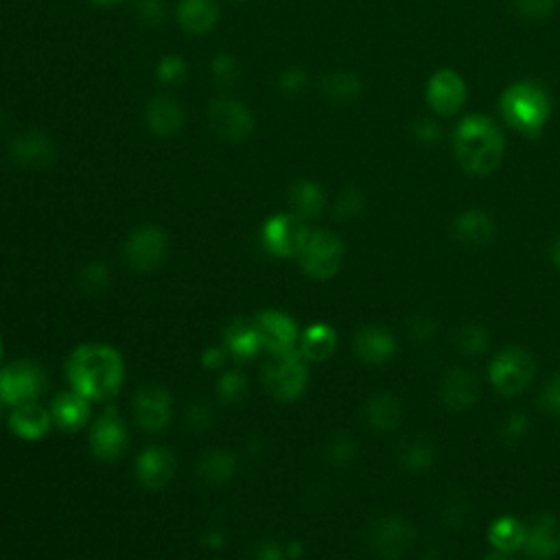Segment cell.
<instances>
[{
    "mask_svg": "<svg viewBox=\"0 0 560 560\" xmlns=\"http://www.w3.org/2000/svg\"><path fill=\"white\" fill-rule=\"evenodd\" d=\"M254 324H256V331H259L263 350H267L270 355L289 353V350L298 348L300 331L296 320L291 318L289 313L278 309H267L256 315Z\"/></svg>",
    "mask_w": 560,
    "mask_h": 560,
    "instance_id": "14",
    "label": "cell"
},
{
    "mask_svg": "<svg viewBox=\"0 0 560 560\" xmlns=\"http://www.w3.org/2000/svg\"><path fill=\"white\" fill-rule=\"evenodd\" d=\"M224 348L228 357H232L239 364L254 359L263 350L259 331H256L254 320L235 318L226 324L224 329Z\"/></svg>",
    "mask_w": 560,
    "mask_h": 560,
    "instance_id": "22",
    "label": "cell"
},
{
    "mask_svg": "<svg viewBox=\"0 0 560 560\" xmlns=\"http://www.w3.org/2000/svg\"><path fill=\"white\" fill-rule=\"evenodd\" d=\"M307 73L302 68H287L283 70V75L278 77V88L280 92H285V95H298L302 92V88L307 86Z\"/></svg>",
    "mask_w": 560,
    "mask_h": 560,
    "instance_id": "45",
    "label": "cell"
},
{
    "mask_svg": "<svg viewBox=\"0 0 560 560\" xmlns=\"http://www.w3.org/2000/svg\"><path fill=\"white\" fill-rule=\"evenodd\" d=\"M471 515V504L464 497H449L447 501H442L438 519L442 525L447 528H460V525L466 523Z\"/></svg>",
    "mask_w": 560,
    "mask_h": 560,
    "instance_id": "38",
    "label": "cell"
},
{
    "mask_svg": "<svg viewBox=\"0 0 560 560\" xmlns=\"http://www.w3.org/2000/svg\"><path fill=\"white\" fill-rule=\"evenodd\" d=\"M210 130L226 143H243L254 132V116L237 99H215L208 108Z\"/></svg>",
    "mask_w": 560,
    "mask_h": 560,
    "instance_id": "13",
    "label": "cell"
},
{
    "mask_svg": "<svg viewBox=\"0 0 560 560\" xmlns=\"http://www.w3.org/2000/svg\"><path fill=\"white\" fill-rule=\"evenodd\" d=\"M145 119H147L149 130L156 136L169 138L182 130L186 114L182 110L180 101H175L173 97H167V95H160L149 101Z\"/></svg>",
    "mask_w": 560,
    "mask_h": 560,
    "instance_id": "25",
    "label": "cell"
},
{
    "mask_svg": "<svg viewBox=\"0 0 560 560\" xmlns=\"http://www.w3.org/2000/svg\"><path fill=\"white\" fill-rule=\"evenodd\" d=\"M504 121L523 136H539L552 114V101L547 90L534 81H517L506 88L499 101Z\"/></svg>",
    "mask_w": 560,
    "mask_h": 560,
    "instance_id": "3",
    "label": "cell"
},
{
    "mask_svg": "<svg viewBox=\"0 0 560 560\" xmlns=\"http://www.w3.org/2000/svg\"><path fill=\"white\" fill-rule=\"evenodd\" d=\"M252 560H289L287 545H280L272 539L259 541L252 550Z\"/></svg>",
    "mask_w": 560,
    "mask_h": 560,
    "instance_id": "47",
    "label": "cell"
},
{
    "mask_svg": "<svg viewBox=\"0 0 560 560\" xmlns=\"http://www.w3.org/2000/svg\"><path fill=\"white\" fill-rule=\"evenodd\" d=\"M70 390L90 403H103L119 394L125 381V364L116 348L108 344H81L66 359Z\"/></svg>",
    "mask_w": 560,
    "mask_h": 560,
    "instance_id": "1",
    "label": "cell"
},
{
    "mask_svg": "<svg viewBox=\"0 0 560 560\" xmlns=\"http://www.w3.org/2000/svg\"><path fill=\"white\" fill-rule=\"evenodd\" d=\"M210 73H213V79L219 86H230L239 79V64L232 55L219 53L210 64Z\"/></svg>",
    "mask_w": 560,
    "mask_h": 560,
    "instance_id": "41",
    "label": "cell"
},
{
    "mask_svg": "<svg viewBox=\"0 0 560 560\" xmlns=\"http://www.w3.org/2000/svg\"><path fill=\"white\" fill-rule=\"evenodd\" d=\"M77 283H79L81 294H86V296L103 294V291L108 289L112 283V272H110L108 263L90 261L88 265L81 267Z\"/></svg>",
    "mask_w": 560,
    "mask_h": 560,
    "instance_id": "34",
    "label": "cell"
},
{
    "mask_svg": "<svg viewBox=\"0 0 560 560\" xmlns=\"http://www.w3.org/2000/svg\"><path fill=\"white\" fill-rule=\"evenodd\" d=\"M324 191L320 184H315L313 180H298L291 184L289 189V204L294 208V215L300 219H315L322 215L324 210Z\"/></svg>",
    "mask_w": 560,
    "mask_h": 560,
    "instance_id": "30",
    "label": "cell"
},
{
    "mask_svg": "<svg viewBox=\"0 0 560 560\" xmlns=\"http://www.w3.org/2000/svg\"><path fill=\"white\" fill-rule=\"evenodd\" d=\"M169 252V239L158 226H138L130 232L123 245V259L127 267L138 274H149L165 263Z\"/></svg>",
    "mask_w": 560,
    "mask_h": 560,
    "instance_id": "7",
    "label": "cell"
},
{
    "mask_svg": "<svg viewBox=\"0 0 560 560\" xmlns=\"http://www.w3.org/2000/svg\"><path fill=\"white\" fill-rule=\"evenodd\" d=\"M407 331H410V337L414 342L425 344L429 340H434L438 326L434 320L429 318V315H414L410 324H407Z\"/></svg>",
    "mask_w": 560,
    "mask_h": 560,
    "instance_id": "44",
    "label": "cell"
},
{
    "mask_svg": "<svg viewBox=\"0 0 560 560\" xmlns=\"http://www.w3.org/2000/svg\"><path fill=\"white\" fill-rule=\"evenodd\" d=\"M488 372L497 392L515 396L530 385L534 377V361L523 348H506L493 359Z\"/></svg>",
    "mask_w": 560,
    "mask_h": 560,
    "instance_id": "10",
    "label": "cell"
},
{
    "mask_svg": "<svg viewBox=\"0 0 560 560\" xmlns=\"http://www.w3.org/2000/svg\"><path fill=\"white\" fill-rule=\"evenodd\" d=\"M226 357H228V353L224 346H208L202 353V366L210 372H215L219 368H224Z\"/></svg>",
    "mask_w": 560,
    "mask_h": 560,
    "instance_id": "50",
    "label": "cell"
},
{
    "mask_svg": "<svg viewBox=\"0 0 560 560\" xmlns=\"http://www.w3.org/2000/svg\"><path fill=\"white\" fill-rule=\"evenodd\" d=\"M302 272L315 280H329L344 265V243L331 230H311L298 254Z\"/></svg>",
    "mask_w": 560,
    "mask_h": 560,
    "instance_id": "6",
    "label": "cell"
},
{
    "mask_svg": "<svg viewBox=\"0 0 560 560\" xmlns=\"http://www.w3.org/2000/svg\"><path fill=\"white\" fill-rule=\"evenodd\" d=\"M436 460V445L425 436H412L410 440L401 442L399 462L407 471H427Z\"/></svg>",
    "mask_w": 560,
    "mask_h": 560,
    "instance_id": "33",
    "label": "cell"
},
{
    "mask_svg": "<svg viewBox=\"0 0 560 560\" xmlns=\"http://www.w3.org/2000/svg\"><path fill=\"white\" fill-rule=\"evenodd\" d=\"M92 403L84 396L77 394L75 390H66L60 392L51 401V418H53V425L57 429H62L64 434H77L84 427L90 425V418H92Z\"/></svg>",
    "mask_w": 560,
    "mask_h": 560,
    "instance_id": "18",
    "label": "cell"
},
{
    "mask_svg": "<svg viewBox=\"0 0 560 560\" xmlns=\"http://www.w3.org/2000/svg\"><path fill=\"white\" fill-rule=\"evenodd\" d=\"M364 416L372 429L394 431L403 420V405L392 392H377L368 399Z\"/></svg>",
    "mask_w": 560,
    "mask_h": 560,
    "instance_id": "28",
    "label": "cell"
},
{
    "mask_svg": "<svg viewBox=\"0 0 560 560\" xmlns=\"http://www.w3.org/2000/svg\"><path fill=\"white\" fill-rule=\"evenodd\" d=\"M427 103L440 116H453L455 112H460L466 103L464 79L451 68L438 70L427 84Z\"/></svg>",
    "mask_w": 560,
    "mask_h": 560,
    "instance_id": "15",
    "label": "cell"
},
{
    "mask_svg": "<svg viewBox=\"0 0 560 560\" xmlns=\"http://www.w3.org/2000/svg\"><path fill=\"white\" fill-rule=\"evenodd\" d=\"M46 390V372L38 361L16 359L0 368V401L7 407L35 403Z\"/></svg>",
    "mask_w": 560,
    "mask_h": 560,
    "instance_id": "5",
    "label": "cell"
},
{
    "mask_svg": "<svg viewBox=\"0 0 560 560\" xmlns=\"http://www.w3.org/2000/svg\"><path fill=\"white\" fill-rule=\"evenodd\" d=\"M305 219L294 213H278L270 217L261 228V245L267 254L276 259H298V254L309 237Z\"/></svg>",
    "mask_w": 560,
    "mask_h": 560,
    "instance_id": "8",
    "label": "cell"
},
{
    "mask_svg": "<svg viewBox=\"0 0 560 560\" xmlns=\"http://www.w3.org/2000/svg\"><path fill=\"white\" fill-rule=\"evenodd\" d=\"M132 407L136 423L149 431V434L165 431L173 418V396L165 385L158 383L140 385L134 394Z\"/></svg>",
    "mask_w": 560,
    "mask_h": 560,
    "instance_id": "12",
    "label": "cell"
},
{
    "mask_svg": "<svg viewBox=\"0 0 560 560\" xmlns=\"http://www.w3.org/2000/svg\"><path fill=\"white\" fill-rule=\"evenodd\" d=\"M528 425H530L528 416L521 414V412H512L504 420V427H501V429H504V436L508 440H519V438H523L525 434H528Z\"/></svg>",
    "mask_w": 560,
    "mask_h": 560,
    "instance_id": "49",
    "label": "cell"
},
{
    "mask_svg": "<svg viewBox=\"0 0 560 560\" xmlns=\"http://www.w3.org/2000/svg\"><path fill=\"white\" fill-rule=\"evenodd\" d=\"M455 158L471 175L493 173L506 151V140L499 127L484 114H471L453 132Z\"/></svg>",
    "mask_w": 560,
    "mask_h": 560,
    "instance_id": "2",
    "label": "cell"
},
{
    "mask_svg": "<svg viewBox=\"0 0 560 560\" xmlns=\"http://www.w3.org/2000/svg\"><path fill=\"white\" fill-rule=\"evenodd\" d=\"M175 16L186 33L206 35L217 27L219 5L215 0H180Z\"/></svg>",
    "mask_w": 560,
    "mask_h": 560,
    "instance_id": "26",
    "label": "cell"
},
{
    "mask_svg": "<svg viewBox=\"0 0 560 560\" xmlns=\"http://www.w3.org/2000/svg\"><path fill=\"white\" fill-rule=\"evenodd\" d=\"M3 123H5V114H3V110H0V127H3Z\"/></svg>",
    "mask_w": 560,
    "mask_h": 560,
    "instance_id": "56",
    "label": "cell"
},
{
    "mask_svg": "<svg viewBox=\"0 0 560 560\" xmlns=\"http://www.w3.org/2000/svg\"><path fill=\"white\" fill-rule=\"evenodd\" d=\"M552 261H554V265L560 270V237H558V239L554 241V245H552Z\"/></svg>",
    "mask_w": 560,
    "mask_h": 560,
    "instance_id": "54",
    "label": "cell"
},
{
    "mask_svg": "<svg viewBox=\"0 0 560 560\" xmlns=\"http://www.w3.org/2000/svg\"><path fill=\"white\" fill-rule=\"evenodd\" d=\"M488 541L493 543L495 550L501 552H519L525 543V525L515 517H499L493 521L488 530Z\"/></svg>",
    "mask_w": 560,
    "mask_h": 560,
    "instance_id": "32",
    "label": "cell"
},
{
    "mask_svg": "<svg viewBox=\"0 0 560 560\" xmlns=\"http://www.w3.org/2000/svg\"><path fill=\"white\" fill-rule=\"evenodd\" d=\"M136 9L138 18L149 27H156L165 20V3H162V0H140Z\"/></svg>",
    "mask_w": 560,
    "mask_h": 560,
    "instance_id": "48",
    "label": "cell"
},
{
    "mask_svg": "<svg viewBox=\"0 0 560 560\" xmlns=\"http://www.w3.org/2000/svg\"><path fill=\"white\" fill-rule=\"evenodd\" d=\"M455 239L469 248H484L495 237V221L480 208L466 210L455 219Z\"/></svg>",
    "mask_w": 560,
    "mask_h": 560,
    "instance_id": "27",
    "label": "cell"
},
{
    "mask_svg": "<svg viewBox=\"0 0 560 560\" xmlns=\"http://www.w3.org/2000/svg\"><path fill=\"white\" fill-rule=\"evenodd\" d=\"M138 484L147 490H162L175 475V455L167 447H147L138 453L134 464Z\"/></svg>",
    "mask_w": 560,
    "mask_h": 560,
    "instance_id": "16",
    "label": "cell"
},
{
    "mask_svg": "<svg viewBox=\"0 0 560 560\" xmlns=\"http://www.w3.org/2000/svg\"><path fill=\"white\" fill-rule=\"evenodd\" d=\"M366 541L372 552L381 558H401L414 543V528L403 517H379L368 525Z\"/></svg>",
    "mask_w": 560,
    "mask_h": 560,
    "instance_id": "11",
    "label": "cell"
},
{
    "mask_svg": "<svg viewBox=\"0 0 560 560\" xmlns=\"http://www.w3.org/2000/svg\"><path fill=\"white\" fill-rule=\"evenodd\" d=\"M215 390L219 394L221 403L226 405H239L248 399L250 392V381L243 375L241 370H226L224 375L217 379Z\"/></svg>",
    "mask_w": 560,
    "mask_h": 560,
    "instance_id": "35",
    "label": "cell"
},
{
    "mask_svg": "<svg viewBox=\"0 0 560 560\" xmlns=\"http://www.w3.org/2000/svg\"><path fill=\"white\" fill-rule=\"evenodd\" d=\"M361 90H364V86H361L359 77L346 73V70H335V73H329L322 79V95L335 105H348L357 101Z\"/></svg>",
    "mask_w": 560,
    "mask_h": 560,
    "instance_id": "31",
    "label": "cell"
},
{
    "mask_svg": "<svg viewBox=\"0 0 560 560\" xmlns=\"http://www.w3.org/2000/svg\"><path fill=\"white\" fill-rule=\"evenodd\" d=\"M9 158L18 167L25 169H44L51 167L57 158V147L53 138L44 132H25L18 134L9 145Z\"/></svg>",
    "mask_w": 560,
    "mask_h": 560,
    "instance_id": "17",
    "label": "cell"
},
{
    "mask_svg": "<svg viewBox=\"0 0 560 560\" xmlns=\"http://www.w3.org/2000/svg\"><path fill=\"white\" fill-rule=\"evenodd\" d=\"M337 348V333L329 324L315 322L307 331L300 333L298 353L307 361H326Z\"/></svg>",
    "mask_w": 560,
    "mask_h": 560,
    "instance_id": "29",
    "label": "cell"
},
{
    "mask_svg": "<svg viewBox=\"0 0 560 560\" xmlns=\"http://www.w3.org/2000/svg\"><path fill=\"white\" fill-rule=\"evenodd\" d=\"M184 420L191 431H197V434H200V431H208L210 427H213L215 414L206 403H193V405H189V410H186Z\"/></svg>",
    "mask_w": 560,
    "mask_h": 560,
    "instance_id": "43",
    "label": "cell"
},
{
    "mask_svg": "<svg viewBox=\"0 0 560 560\" xmlns=\"http://www.w3.org/2000/svg\"><path fill=\"white\" fill-rule=\"evenodd\" d=\"M414 138L420 140L423 145L436 143V140L440 138V127L434 121H418L414 125Z\"/></svg>",
    "mask_w": 560,
    "mask_h": 560,
    "instance_id": "51",
    "label": "cell"
},
{
    "mask_svg": "<svg viewBox=\"0 0 560 560\" xmlns=\"http://www.w3.org/2000/svg\"><path fill=\"white\" fill-rule=\"evenodd\" d=\"M309 361L296 350L289 353L270 355L263 364L261 381L265 390L280 403H294L307 390L309 383Z\"/></svg>",
    "mask_w": 560,
    "mask_h": 560,
    "instance_id": "4",
    "label": "cell"
},
{
    "mask_svg": "<svg viewBox=\"0 0 560 560\" xmlns=\"http://www.w3.org/2000/svg\"><path fill=\"white\" fill-rule=\"evenodd\" d=\"M484 560H515V554L512 552H501V550H493L490 554H486Z\"/></svg>",
    "mask_w": 560,
    "mask_h": 560,
    "instance_id": "53",
    "label": "cell"
},
{
    "mask_svg": "<svg viewBox=\"0 0 560 560\" xmlns=\"http://www.w3.org/2000/svg\"><path fill=\"white\" fill-rule=\"evenodd\" d=\"M0 359H3V342H0Z\"/></svg>",
    "mask_w": 560,
    "mask_h": 560,
    "instance_id": "58",
    "label": "cell"
},
{
    "mask_svg": "<svg viewBox=\"0 0 560 560\" xmlns=\"http://www.w3.org/2000/svg\"><path fill=\"white\" fill-rule=\"evenodd\" d=\"M287 556H289V560L300 558V556H302V543H300V541H291V543L287 545Z\"/></svg>",
    "mask_w": 560,
    "mask_h": 560,
    "instance_id": "52",
    "label": "cell"
},
{
    "mask_svg": "<svg viewBox=\"0 0 560 560\" xmlns=\"http://www.w3.org/2000/svg\"><path fill=\"white\" fill-rule=\"evenodd\" d=\"M523 550L534 560H550L560 552V521L554 515H539L525 525Z\"/></svg>",
    "mask_w": 560,
    "mask_h": 560,
    "instance_id": "19",
    "label": "cell"
},
{
    "mask_svg": "<svg viewBox=\"0 0 560 560\" xmlns=\"http://www.w3.org/2000/svg\"><path fill=\"white\" fill-rule=\"evenodd\" d=\"M9 431L20 440L27 442H35L42 440L46 434H49L53 427V418L51 412L42 407L38 401L35 403H27V405H18L11 407L9 412Z\"/></svg>",
    "mask_w": 560,
    "mask_h": 560,
    "instance_id": "20",
    "label": "cell"
},
{
    "mask_svg": "<svg viewBox=\"0 0 560 560\" xmlns=\"http://www.w3.org/2000/svg\"><path fill=\"white\" fill-rule=\"evenodd\" d=\"M353 350H355V355L364 361V364L379 366L394 357L396 342L388 329H383V326H377V324H370V326H364V329L355 335Z\"/></svg>",
    "mask_w": 560,
    "mask_h": 560,
    "instance_id": "21",
    "label": "cell"
},
{
    "mask_svg": "<svg viewBox=\"0 0 560 560\" xmlns=\"http://www.w3.org/2000/svg\"><path fill=\"white\" fill-rule=\"evenodd\" d=\"M3 407H7L3 401H0V414H3Z\"/></svg>",
    "mask_w": 560,
    "mask_h": 560,
    "instance_id": "57",
    "label": "cell"
},
{
    "mask_svg": "<svg viewBox=\"0 0 560 560\" xmlns=\"http://www.w3.org/2000/svg\"><path fill=\"white\" fill-rule=\"evenodd\" d=\"M90 451L101 462L121 460L130 447V429L116 412V407H108L90 423Z\"/></svg>",
    "mask_w": 560,
    "mask_h": 560,
    "instance_id": "9",
    "label": "cell"
},
{
    "mask_svg": "<svg viewBox=\"0 0 560 560\" xmlns=\"http://www.w3.org/2000/svg\"><path fill=\"white\" fill-rule=\"evenodd\" d=\"M237 471H239V464L235 453H230L226 449H210L202 453V458L195 464L197 480L213 488L230 484Z\"/></svg>",
    "mask_w": 560,
    "mask_h": 560,
    "instance_id": "24",
    "label": "cell"
},
{
    "mask_svg": "<svg viewBox=\"0 0 560 560\" xmlns=\"http://www.w3.org/2000/svg\"><path fill=\"white\" fill-rule=\"evenodd\" d=\"M357 455V442L348 434H335L324 447V460L331 466H346Z\"/></svg>",
    "mask_w": 560,
    "mask_h": 560,
    "instance_id": "37",
    "label": "cell"
},
{
    "mask_svg": "<svg viewBox=\"0 0 560 560\" xmlns=\"http://www.w3.org/2000/svg\"><path fill=\"white\" fill-rule=\"evenodd\" d=\"M455 344L464 355H480L488 348V329L484 324L469 322L455 333Z\"/></svg>",
    "mask_w": 560,
    "mask_h": 560,
    "instance_id": "36",
    "label": "cell"
},
{
    "mask_svg": "<svg viewBox=\"0 0 560 560\" xmlns=\"http://www.w3.org/2000/svg\"><path fill=\"white\" fill-rule=\"evenodd\" d=\"M556 9V0H515V11L530 22L547 20Z\"/></svg>",
    "mask_w": 560,
    "mask_h": 560,
    "instance_id": "40",
    "label": "cell"
},
{
    "mask_svg": "<svg viewBox=\"0 0 560 560\" xmlns=\"http://www.w3.org/2000/svg\"><path fill=\"white\" fill-rule=\"evenodd\" d=\"M364 206H366V200H364V195H361V191L353 189V186H348V189H344L340 195H337L335 217L340 221H350L364 213Z\"/></svg>",
    "mask_w": 560,
    "mask_h": 560,
    "instance_id": "39",
    "label": "cell"
},
{
    "mask_svg": "<svg viewBox=\"0 0 560 560\" xmlns=\"http://www.w3.org/2000/svg\"><path fill=\"white\" fill-rule=\"evenodd\" d=\"M541 405L547 412L560 416V372L545 381L541 392Z\"/></svg>",
    "mask_w": 560,
    "mask_h": 560,
    "instance_id": "46",
    "label": "cell"
},
{
    "mask_svg": "<svg viewBox=\"0 0 560 560\" xmlns=\"http://www.w3.org/2000/svg\"><path fill=\"white\" fill-rule=\"evenodd\" d=\"M186 77V62L178 55L162 57L158 64V79L167 86H178Z\"/></svg>",
    "mask_w": 560,
    "mask_h": 560,
    "instance_id": "42",
    "label": "cell"
},
{
    "mask_svg": "<svg viewBox=\"0 0 560 560\" xmlns=\"http://www.w3.org/2000/svg\"><path fill=\"white\" fill-rule=\"evenodd\" d=\"M440 394L449 410L464 412L469 410V407L477 401V396H480V383H477L471 370L453 368L447 372L445 379H442Z\"/></svg>",
    "mask_w": 560,
    "mask_h": 560,
    "instance_id": "23",
    "label": "cell"
},
{
    "mask_svg": "<svg viewBox=\"0 0 560 560\" xmlns=\"http://www.w3.org/2000/svg\"><path fill=\"white\" fill-rule=\"evenodd\" d=\"M90 3L97 5V7H112V5L123 3V0H90Z\"/></svg>",
    "mask_w": 560,
    "mask_h": 560,
    "instance_id": "55",
    "label": "cell"
}]
</instances>
